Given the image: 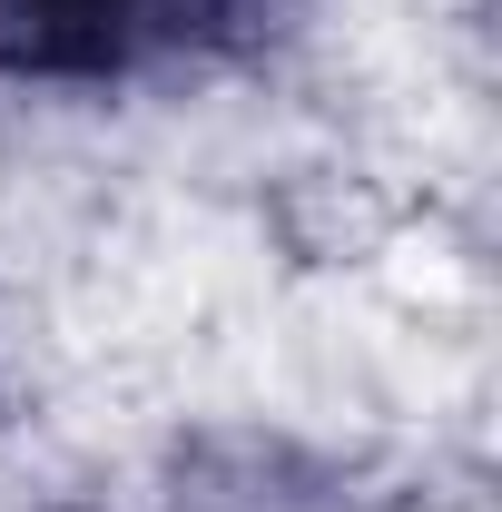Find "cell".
I'll list each match as a JSON object with an SVG mask.
<instances>
[{"label":"cell","instance_id":"obj_1","mask_svg":"<svg viewBox=\"0 0 502 512\" xmlns=\"http://www.w3.org/2000/svg\"><path fill=\"white\" fill-rule=\"evenodd\" d=\"M276 0H0V69L10 79H128L168 50H217L256 30Z\"/></svg>","mask_w":502,"mask_h":512}]
</instances>
